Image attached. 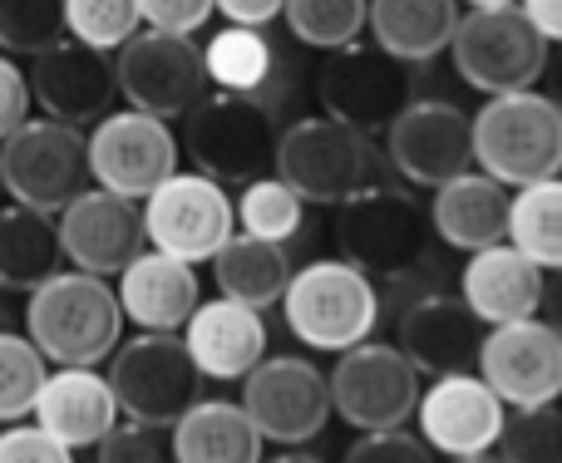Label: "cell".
Masks as SVG:
<instances>
[{"label": "cell", "mask_w": 562, "mask_h": 463, "mask_svg": "<svg viewBox=\"0 0 562 463\" xmlns=\"http://www.w3.org/2000/svg\"><path fill=\"white\" fill-rule=\"evenodd\" d=\"M124 336V310L104 276L55 271L25 301V340L59 370H94L114 355Z\"/></svg>", "instance_id": "6da1fadb"}, {"label": "cell", "mask_w": 562, "mask_h": 463, "mask_svg": "<svg viewBox=\"0 0 562 463\" xmlns=\"http://www.w3.org/2000/svg\"><path fill=\"white\" fill-rule=\"evenodd\" d=\"M469 128H474V168L508 193L562 178V109L543 89L488 99L469 118Z\"/></svg>", "instance_id": "7a4b0ae2"}, {"label": "cell", "mask_w": 562, "mask_h": 463, "mask_svg": "<svg viewBox=\"0 0 562 463\" xmlns=\"http://www.w3.org/2000/svg\"><path fill=\"white\" fill-rule=\"evenodd\" d=\"M281 320L306 350H350L375 336L380 326V291L366 271L340 257H321L291 271L281 291Z\"/></svg>", "instance_id": "3957f363"}, {"label": "cell", "mask_w": 562, "mask_h": 463, "mask_svg": "<svg viewBox=\"0 0 562 463\" xmlns=\"http://www.w3.org/2000/svg\"><path fill=\"white\" fill-rule=\"evenodd\" d=\"M277 138H281V118L272 104L247 94H203L193 109L183 114V148L193 158V173L213 178V183H252L272 168L277 158Z\"/></svg>", "instance_id": "277c9868"}, {"label": "cell", "mask_w": 562, "mask_h": 463, "mask_svg": "<svg viewBox=\"0 0 562 463\" xmlns=\"http://www.w3.org/2000/svg\"><path fill=\"white\" fill-rule=\"evenodd\" d=\"M272 168L301 203H326V207H340L346 197L380 183L375 138L356 134V128L336 124L326 114L296 118V124L281 128Z\"/></svg>", "instance_id": "5b68a950"}, {"label": "cell", "mask_w": 562, "mask_h": 463, "mask_svg": "<svg viewBox=\"0 0 562 463\" xmlns=\"http://www.w3.org/2000/svg\"><path fill=\"white\" fill-rule=\"evenodd\" d=\"M429 217L400 188H366L336 207L340 261L366 271L370 281H405L429 261Z\"/></svg>", "instance_id": "8992f818"}, {"label": "cell", "mask_w": 562, "mask_h": 463, "mask_svg": "<svg viewBox=\"0 0 562 463\" xmlns=\"http://www.w3.org/2000/svg\"><path fill=\"white\" fill-rule=\"evenodd\" d=\"M85 188V128L55 124V118H25L10 138H0V193L15 207L59 217Z\"/></svg>", "instance_id": "52a82bcc"}, {"label": "cell", "mask_w": 562, "mask_h": 463, "mask_svg": "<svg viewBox=\"0 0 562 463\" xmlns=\"http://www.w3.org/2000/svg\"><path fill=\"white\" fill-rule=\"evenodd\" d=\"M104 380L114 389L119 415H128L134 425L173 429L178 415L203 399V375L193 370L183 340L158 336V330H138L134 340L114 346Z\"/></svg>", "instance_id": "ba28073f"}, {"label": "cell", "mask_w": 562, "mask_h": 463, "mask_svg": "<svg viewBox=\"0 0 562 463\" xmlns=\"http://www.w3.org/2000/svg\"><path fill=\"white\" fill-rule=\"evenodd\" d=\"M449 55H454L459 79L488 99L538 89V79H543V69H548L543 35L528 25L518 5L469 10V15H459L454 39H449Z\"/></svg>", "instance_id": "9c48e42d"}, {"label": "cell", "mask_w": 562, "mask_h": 463, "mask_svg": "<svg viewBox=\"0 0 562 463\" xmlns=\"http://www.w3.org/2000/svg\"><path fill=\"white\" fill-rule=\"evenodd\" d=\"M330 389V415H340L360 434H385V429H405L419 405V370L400 355L395 346L380 340H360V346L340 350L336 370L326 375Z\"/></svg>", "instance_id": "30bf717a"}, {"label": "cell", "mask_w": 562, "mask_h": 463, "mask_svg": "<svg viewBox=\"0 0 562 463\" xmlns=\"http://www.w3.org/2000/svg\"><path fill=\"white\" fill-rule=\"evenodd\" d=\"M178 134L173 124L138 109H119L104 114L85 134V158H89V183L119 193L128 203H144L164 178L178 173Z\"/></svg>", "instance_id": "8fae6325"}, {"label": "cell", "mask_w": 562, "mask_h": 463, "mask_svg": "<svg viewBox=\"0 0 562 463\" xmlns=\"http://www.w3.org/2000/svg\"><path fill=\"white\" fill-rule=\"evenodd\" d=\"M316 94L326 118L356 128V134L375 138L395 124V114L415 99V69L390 59L375 45H346L330 49V59L316 75Z\"/></svg>", "instance_id": "7c38bea8"}, {"label": "cell", "mask_w": 562, "mask_h": 463, "mask_svg": "<svg viewBox=\"0 0 562 463\" xmlns=\"http://www.w3.org/2000/svg\"><path fill=\"white\" fill-rule=\"evenodd\" d=\"M243 415L262 434V444L296 449L326 429L330 419V389L316 360L306 355H267L243 375Z\"/></svg>", "instance_id": "4fadbf2b"}, {"label": "cell", "mask_w": 562, "mask_h": 463, "mask_svg": "<svg viewBox=\"0 0 562 463\" xmlns=\"http://www.w3.org/2000/svg\"><path fill=\"white\" fill-rule=\"evenodd\" d=\"M144 217V241L164 257H178L188 267L213 261V251L233 237V197L223 183L203 173H173L138 203Z\"/></svg>", "instance_id": "5bb4252c"}, {"label": "cell", "mask_w": 562, "mask_h": 463, "mask_svg": "<svg viewBox=\"0 0 562 463\" xmlns=\"http://www.w3.org/2000/svg\"><path fill=\"white\" fill-rule=\"evenodd\" d=\"M114 84L128 99V109L154 118H183L207 94L203 45L193 35H164L138 30L114 59Z\"/></svg>", "instance_id": "9a60e30c"}, {"label": "cell", "mask_w": 562, "mask_h": 463, "mask_svg": "<svg viewBox=\"0 0 562 463\" xmlns=\"http://www.w3.org/2000/svg\"><path fill=\"white\" fill-rule=\"evenodd\" d=\"M474 375L504 399V409H538L562 399V336L548 320H514L484 330Z\"/></svg>", "instance_id": "2e32d148"}, {"label": "cell", "mask_w": 562, "mask_h": 463, "mask_svg": "<svg viewBox=\"0 0 562 463\" xmlns=\"http://www.w3.org/2000/svg\"><path fill=\"white\" fill-rule=\"evenodd\" d=\"M385 158L405 183L439 188L474 168V128L449 99H409L385 128Z\"/></svg>", "instance_id": "e0dca14e"}, {"label": "cell", "mask_w": 562, "mask_h": 463, "mask_svg": "<svg viewBox=\"0 0 562 463\" xmlns=\"http://www.w3.org/2000/svg\"><path fill=\"white\" fill-rule=\"evenodd\" d=\"M25 84H30V104H40L45 118L69 128L99 124L104 114H114L119 99L114 59L89 45H75V39H59L45 55L30 59Z\"/></svg>", "instance_id": "ac0fdd59"}, {"label": "cell", "mask_w": 562, "mask_h": 463, "mask_svg": "<svg viewBox=\"0 0 562 463\" xmlns=\"http://www.w3.org/2000/svg\"><path fill=\"white\" fill-rule=\"evenodd\" d=\"M59 232V257L75 271H89V276H119L144 241V217H138V203L119 193H104V188H85L65 213L55 217Z\"/></svg>", "instance_id": "d6986e66"}, {"label": "cell", "mask_w": 562, "mask_h": 463, "mask_svg": "<svg viewBox=\"0 0 562 463\" xmlns=\"http://www.w3.org/2000/svg\"><path fill=\"white\" fill-rule=\"evenodd\" d=\"M419 439L429 444V454L445 459H469L488 454L504 434V399L469 370V375H439L429 389H419Z\"/></svg>", "instance_id": "ffe728a7"}, {"label": "cell", "mask_w": 562, "mask_h": 463, "mask_svg": "<svg viewBox=\"0 0 562 463\" xmlns=\"http://www.w3.org/2000/svg\"><path fill=\"white\" fill-rule=\"evenodd\" d=\"M484 346V326L459 291H425L400 316V355L419 375H469Z\"/></svg>", "instance_id": "44dd1931"}, {"label": "cell", "mask_w": 562, "mask_h": 463, "mask_svg": "<svg viewBox=\"0 0 562 463\" xmlns=\"http://www.w3.org/2000/svg\"><path fill=\"white\" fill-rule=\"evenodd\" d=\"M183 350L203 380H243L257 360H267V320L227 296L198 301L183 326Z\"/></svg>", "instance_id": "7402d4cb"}, {"label": "cell", "mask_w": 562, "mask_h": 463, "mask_svg": "<svg viewBox=\"0 0 562 463\" xmlns=\"http://www.w3.org/2000/svg\"><path fill=\"white\" fill-rule=\"evenodd\" d=\"M543 267L524 257L518 247L498 241V247H484L469 257L464 276H459V296L464 306L479 316V326H514V320H533L538 306H543Z\"/></svg>", "instance_id": "603a6c76"}, {"label": "cell", "mask_w": 562, "mask_h": 463, "mask_svg": "<svg viewBox=\"0 0 562 463\" xmlns=\"http://www.w3.org/2000/svg\"><path fill=\"white\" fill-rule=\"evenodd\" d=\"M119 310L134 320L138 330H158V336H178L188 316L198 310V271L164 251H138L124 271H119Z\"/></svg>", "instance_id": "cb8c5ba5"}, {"label": "cell", "mask_w": 562, "mask_h": 463, "mask_svg": "<svg viewBox=\"0 0 562 463\" xmlns=\"http://www.w3.org/2000/svg\"><path fill=\"white\" fill-rule=\"evenodd\" d=\"M30 415H35V429H45L69 454L94 449L119 425L114 389L99 370H55V375H45Z\"/></svg>", "instance_id": "d4e9b609"}, {"label": "cell", "mask_w": 562, "mask_h": 463, "mask_svg": "<svg viewBox=\"0 0 562 463\" xmlns=\"http://www.w3.org/2000/svg\"><path fill=\"white\" fill-rule=\"evenodd\" d=\"M508 188L484 178L479 168L449 178V183L435 188V203H429V232H435L445 247L454 251H484L508 241Z\"/></svg>", "instance_id": "484cf974"}, {"label": "cell", "mask_w": 562, "mask_h": 463, "mask_svg": "<svg viewBox=\"0 0 562 463\" xmlns=\"http://www.w3.org/2000/svg\"><path fill=\"white\" fill-rule=\"evenodd\" d=\"M459 25V0H366V30L375 49L400 65H429L445 55Z\"/></svg>", "instance_id": "4316f807"}, {"label": "cell", "mask_w": 562, "mask_h": 463, "mask_svg": "<svg viewBox=\"0 0 562 463\" xmlns=\"http://www.w3.org/2000/svg\"><path fill=\"white\" fill-rule=\"evenodd\" d=\"M203 75H207V89L262 99V104H272V109L281 104V94H286V84H281L286 69H281L277 45L262 30H243V25L217 30L203 45Z\"/></svg>", "instance_id": "83f0119b"}, {"label": "cell", "mask_w": 562, "mask_h": 463, "mask_svg": "<svg viewBox=\"0 0 562 463\" xmlns=\"http://www.w3.org/2000/svg\"><path fill=\"white\" fill-rule=\"evenodd\" d=\"M168 434L178 463H262V434L237 399H198Z\"/></svg>", "instance_id": "f1b7e54d"}, {"label": "cell", "mask_w": 562, "mask_h": 463, "mask_svg": "<svg viewBox=\"0 0 562 463\" xmlns=\"http://www.w3.org/2000/svg\"><path fill=\"white\" fill-rule=\"evenodd\" d=\"M213 281H217V296L237 301L247 310H267V306H277L291 281V251L281 241L233 232L213 251Z\"/></svg>", "instance_id": "f546056e"}, {"label": "cell", "mask_w": 562, "mask_h": 463, "mask_svg": "<svg viewBox=\"0 0 562 463\" xmlns=\"http://www.w3.org/2000/svg\"><path fill=\"white\" fill-rule=\"evenodd\" d=\"M59 232L55 217L30 213V207H0V291L30 296L59 271Z\"/></svg>", "instance_id": "4dcf8cb0"}, {"label": "cell", "mask_w": 562, "mask_h": 463, "mask_svg": "<svg viewBox=\"0 0 562 463\" xmlns=\"http://www.w3.org/2000/svg\"><path fill=\"white\" fill-rule=\"evenodd\" d=\"M508 247H518L533 267L562 271V178L514 188V197H508Z\"/></svg>", "instance_id": "1f68e13d"}, {"label": "cell", "mask_w": 562, "mask_h": 463, "mask_svg": "<svg viewBox=\"0 0 562 463\" xmlns=\"http://www.w3.org/2000/svg\"><path fill=\"white\" fill-rule=\"evenodd\" d=\"M233 217L243 223L247 237L281 241V247H286L301 232V223H306V203H301L277 173H262L243 188V197L233 203Z\"/></svg>", "instance_id": "d6a6232c"}, {"label": "cell", "mask_w": 562, "mask_h": 463, "mask_svg": "<svg viewBox=\"0 0 562 463\" xmlns=\"http://www.w3.org/2000/svg\"><path fill=\"white\" fill-rule=\"evenodd\" d=\"M286 30L311 49H346L366 30V0H281Z\"/></svg>", "instance_id": "836d02e7"}, {"label": "cell", "mask_w": 562, "mask_h": 463, "mask_svg": "<svg viewBox=\"0 0 562 463\" xmlns=\"http://www.w3.org/2000/svg\"><path fill=\"white\" fill-rule=\"evenodd\" d=\"M138 30V0H65V39L99 55H119Z\"/></svg>", "instance_id": "e575fe53"}, {"label": "cell", "mask_w": 562, "mask_h": 463, "mask_svg": "<svg viewBox=\"0 0 562 463\" xmlns=\"http://www.w3.org/2000/svg\"><path fill=\"white\" fill-rule=\"evenodd\" d=\"M45 355L20 330L0 326V425H20L35 409V395L45 385Z\"/></svg>", "instance_id": "d590c367"}, {"label": "cell", "mask_w": 562, "mask_h": 463, "mask_svg": "<svg viewBox=\"0 0 562 463\" xmlns=\"http://www.w3.org/2000/svg\"><path fill=\"white\" fill-rule=\"evenodd\" d=\"M494 454L504 463H562V405L514 409Z\"/></svg>", "instance_id": "8d00e7d4"}, {"label": "cell", "mask_w": 562, "mask_h": 463, "mask_svg": "<svg viewBox=\"0 0 562 463\" xmlns=\"http://www.w3.org/2000/svg\"><path fill=\"white\" fill-rule=\"evenodd\" d=\"M65 39V0H0V49L45 55Z\"/></svg>", "instance_id": "74e56055"}, {"label": "cell", "mask_w": 562, "mask_h": 463, "mask_svg": "<svg viewBox=\"0 0 562 463\" xmlns=\"http://www.w3.org/2000/svg\"><path fill=\"white\" fill-rule=\"evenodd\" d=\"M99 463H178L173 459V434L164 425H114L94 444Z\"/></svg>", "instance_id": "f35d334b"}, {"label": "cell", "mask_w": 562, "mask_h": 463, "mask_svg": "<svg viewBox=\"0 0 562 463\" xmlns=\"http://www.w3.org/2000/svg\"><path fill=\"white\" fill-rule=\"evenodd\" d=\"M340 463H435V454L409 429H385V434H360Z\"/></svg>", "instance_id": "ab89813d"}, {"label": "cell", "mask_w": 562, "mask_h": 463, "mask_svg": "<svg viewBox=\"0 0 562 463\" xmlns=\"http://www.w3.org/2000/svg\"><path fill=\"white\" fill-rule=\"evenodd\" d=\"M213 20V0H138V25L164 35H198Z\"/></svg>", "instance_id": "60d3db41"}, {"label": "cell", "mask_w": 562, "mask_h": 463, "mask_svg": "<svg viewBox=\"0 0 562 463\" xmlns=\"http://www.w3.org/2000/svg\"><path fill=\"white\" fill-rule=\"evenodd\" d=\"M0 463H75L65 444L45 434L35 425H10L0 429Z\"/></svg>", "instance_id": "b9f144b4"}, {"label": "cell", "mask_w": 562, "mask_h": 463, "mask_svg": "<svg viewBox=\"0 0 562 463\" xmlns=\"http://www.w3.org/2000/svg\"><path fill=\"white\" fill-rule=\"evenodd\" d=\"M30 118V84L25 69L10 55H0V138H10Z\"/></svg>", "instance_id": "7bdbcfd3"}, {"label": "cell", "mask_w": 562, "mask_h": 463, "mask_svg": "<svg viewBox=\"0 0 562 463\" xmlns=\"http://www.w3.org/2000/svg\"><path fill=\"white\" fill-rule=\"evenodd\" d=\"M213 10H223L227 25L243 30H267L281 15V0H213Z\"/></svg>", "instance_id": "ee69618b"}, {"label": "cell", "mask_w": 562, "mask_h": 463, "mask_svg": "<svg viewBox=\"0 0 562 463\" xmlns=\"http://www.w3.org/2000/svg\"><path fill=\"white\" fill-rule=\"evenodd\" d=\"M518 10L543 35L548 49H562V0H518Z\"/></svg>", "instance_id": "f6af8a7d"}, {"label": "cell", "mask_w": 562, "mask_h": 463, "mask_svg": "<svg viewBox=\"0 0 562 463\" xmlns=\"http://www.w3.org/2000/svg\"><path fill=\"white\" fill-rule=\"evenodd\" d=\"M538 320H548V326L562 336V271H548L543 276V306H538Z\"/></svg>", "instance_id": "bcb514c9"}, {"label": "cell", "mask_w": 562, "mask_h": 463, "mask_svg": "<svg viewBox=\"0 0 562 463\" xmlns=\"http://www.w3.org/2000/svg\"><path fill=\"white\" fill-rule=\"evenodd\" d=\"M543 79H548V99L562 109V49H548V69H543Z\"/></svg>", "instance_id": "7dc6e473"}, {"label": "cell", "mask_w": 562, "mask_h": 463, "mask_svg": "<svg viewBox=\"0 0 562 463\" xmlns=\"http://www.w3.org/2000/svg\"><path fill=\"white\" fill-rule=\"evenodd\" d=\"M262 463H326V459H316V454H296V449H286V454H277V459H262Z\"/></svg>", "instance_id": "c3c4849f"}, {"label": "cell", "mask_w": 562, "mask_h": 463, "mask_svg": "<svg viewBox=\"0 0 562 463\" xmlns=\"http://www.w3.org/2000/svg\"><path fill=\"white\" fill-rule=\"evenodd\" d=\"M469 10H504V5H518V0H464Z\"/></svg>", "instance_id": "681fc988"}, {"label": "cell", "mask_w": 562, "mask_h": 463, "mask_svg": "<svg viewBox=\"0 0 562 463\" xmlns=\"http://www.w3.org/2000/svg\"><path fill=\"white\" fill-rule=\"evenodd\" d=\"M449 463H504L494 454V449H488V454H469V459H449Z\"/></svg>", "instance_id": "f907efd6"}, {"label": "cell", "mask_w": 562, "mask_h": 463, "mask_svg": "<svg viewBox=\"0 0 562 463\" xmlns=\"http://www.w3.org/2000/svg\"><path fill=\"white\" fill-rule=\"evenodd\" d=\"M0 197H5V193H0Z\"/></svg>", "instance_id": "816d5d0a"}]
</instances>
